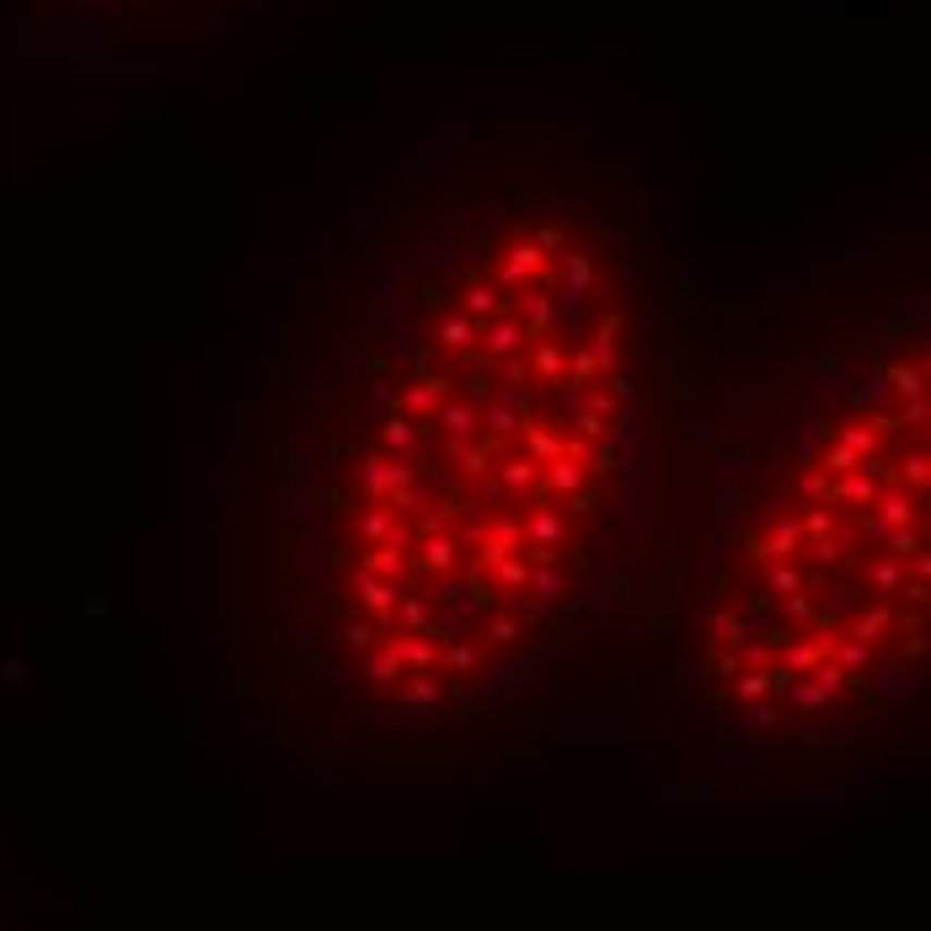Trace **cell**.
I'll list each match as a JSON object with an SVG mask.
<instances>
[{
    "instance_id": "obj_2",
    "label": "cell",
    "mask_w": 931,
    "mask_h": 931,
    "mask_svg": "<svg viewBox=\"0 0 931 931\" xmlns=\"http://www.w3.org/2000/svg\"><path fill=\"white\" fill-rule=\"evenodd\" d=\"M739 771H862L927 723L931 321L910 284L675 301L637 595Z\"/></svg>"
},
{
    "instance_id": "obj_3",
    "label": "cell",
    "mask_w": 931,
    "mask_h": 931,
    "mask_svg": "<svg viewBox=\"0 0 931 931\" xmlns=\"http://www.w3.org/2000/svg\"><path fill=\"white\" fill-rule=\"evenodd\" d=\"M70 11L86 16H161V11H183V5H204V0H60Z\"/></svg>"
},
{
    "instance_id": "obj_1",
    "label": "cell",
    "mask_w": 931,
    "mask_h": 931,
    "mask_svg": "<svg viewBox=\"0 0 931 931\" xmlns=\"http://www.w3.org/2000/svg\"><path fill=\"white\" fill-rule=\"evenodd\" d=\"M675 301L642 183L503 128L316 247L215 455L225 642L279 745L471 739L637 595Z\"/></svg>"
}]
</instances>
